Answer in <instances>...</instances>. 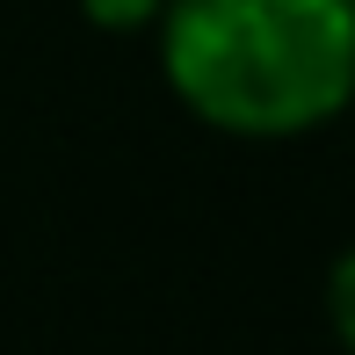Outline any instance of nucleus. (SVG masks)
<instances>
[{"instance_id": "7ed1b4c3", "label": "nucleus", "mask_w": 355, "mask_h": 355, "mask_svg": "<svg viewBox=\"0 0 355 355\" xmlns=\"http://www.w3.org/2000/svg\"><path fill=\"white\" fill-rule=\"evenodd\" d=\"M80 8H87L102 29H153L167 0H80Z\"/></svg>"}, {"instance_id": "f257e3e1", "label": "nucleus", "mask_w": 355, "mask_h": 355, "mask_svg": "<svg viewBox=\"0 0 355 355\" xmlns=\"http://www.w3.org/2000/svg\"><path fill=\"white\" fill-rule=\"evenodd\" d=\"M167 87L232 138H297L355 102V0H167Z\"/></svg>"}, {"instance_id": "f03ea898", "label": "nucleus", "mask_w": 355, "mask_h": 355, "mask_svg": "<svg viewBox=\"0 0 355 355\" xmlns=\"http://www.w3.org/2000/svg\"><path fill=\"white\" fill-rule=\"evenodd\" d=\"M327 319H334V334H341V348L355 355V247L334 261V276H327Z\"/></svg>"}]
</instances>
